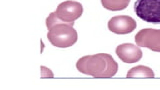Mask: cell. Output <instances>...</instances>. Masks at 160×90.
<instances>
[{"label": "cell", "instance_id": "4", "mask_svg": "<svg viewBox=\"0 0 160 90\" xmlns=\"http://www.w3.org/2000/svg\"><path fill=\"white\" fill-rule=\"evenodd\" d=\"M83 13V6L77 1H64L60 3L55 14L59 20L66 23H74L76 19L80 18Z\"/></svg>", "mask_w": 160, "mask_h": 90}, {"label": "cell", "instance_id": "3", "mask_svg": "<svg viewBox=\"0 0 160 90\" xmlns=\"http://www.w3.org/2000/svg\"><path fill=\"white\" fill-rule=\"evenodd\" d=\"M134 12L145 22L160 24V0H136Z\"/></svg>", "mask_w": 160, "mask_h": 90}, {"label": "cell", "instance_id": "7", "mask_svg": "<svg viewBox=\"0 0 160 90\" xmlns=\"http://www.w3.org/2000/svg\"><path fill=\"white\" fill-rule=\"evenodd\" d=\"M115 52H116L117 56L125 63H136L143 56L141 49L131 43L118 45Z\"/></svg>", "mask_w": 160, "mask_h": 90}, {"label": "cell", "instance_id": "1", "mask_svg": "<svg viewBox=\"0 0 160 90\" xmlns=\"http://www.w3.org/2000/svg\"><path fill=\"white\" fill-rule=\"evenodd\" d=\"M79 72L96 78L113 77L118 71V63L107 53H98L83 56L76 62Z\"/></svg>", "mask_w": 160, "mask_h": 90}, {"label": "cell", "instance_id": "6", "mask_svg": "<svg viewBox=\"0 0 160 90\" xmlns=\"http://www.w3.org/2000/svg\"><path fill=\"white\" fill-rule=\"evenodd\" d=\"M137 27L136 21L128 15H117L113 16L108 21V28L115 34H129Z\"/></svg>", "mask_w": 160, "mask_h": 90}, {"label": "cell", "instance_id": "9", "mask_svg": "<svg viewBox=\"0 0 160 90\" xmlns=\"http://www.w3.org/2000/svg\"><path fill=\"white\" fill-rule=\"evenodd\" d=\"M130 3V0H101L102 6L110 11L124 10Z\"/></svg>", "mask_w": 160, "mask_h": 90}, {"label": "cell", "instance_id": "5", "mask_svg": "<svg viewBox=\"0 0 160 90\" xmlns=\"http://www.w3.org/2000/svg\"><path fill=\"white\" fill-rule=\"evenodd\" d=\"M135 42L139 47L160 52V29H141L135 35Z\"/></svg>", "mask_w": 160, "mask_h": 90}, {"label": "cell", "instance_id": "8", "mask_svg": "<svg viewBox=\"0 0 160 90\" xmlns=\"http://www.w3.org/2000/svg\"><path fill=\"white\" fill-rule=\"evenodd\" d=\"M127 78H154V71L147 66L139 65L129 70L126 74Z\"/></svg>", "mask_w": 160, "mask_h": 90}, {"label": "cell", "instance_id": "2", "mask_svg": "<svg viewBox=\"0 0 160 90\" xmlns=\"http://www.w3.org/2000/svg\"><path fill=\"white\" fill-rule=\"evenodd\" d=\"M74 23L62 22L55 12L49 14L46 19V27L49 30L47 38L53 46L58 48H68L77 42L78 34L73 27Z\"/></svg>", "mask_w": 160, "mask_h": 90}]
</instances>
